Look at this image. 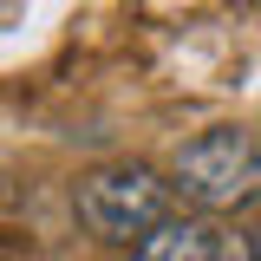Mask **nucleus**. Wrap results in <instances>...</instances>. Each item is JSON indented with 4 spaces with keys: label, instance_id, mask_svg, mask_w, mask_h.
<instances>
[{
    "label": "nucleus",
    "instance_id": "1",
    "mask_svg": "<svg viewBox=\"0 0 261 261\" xmlns=\"http://www.w3.org/2000/svg\"><path fill=\"white\" fill-rule=\"evenodd\" d=\"M170 176L150 163H98L72 183V216L105 248H137L157 222H170Z\"/></svg>",
    "mask_w": 261,
    "mask_h": 261
},
{
    "label": "nucleus",
    "instance_id": "2",
    "mask_svg": "<svg viewBox=\"0 0 261 261\" xmlns=\"http://www.w3.org/2000/svg\"><path fill=\"white\" fill-rule=\"evenodd\" d=\"M170 190L202 216H242L248 202H261V137L235 124L190 137L170 157Z\"/></svg>",
    "mask_w": 261,
    "mask_h": 261
},
{
    "label": "nucleus",
    "instance_id": "3",
    "mask_svg": "<svg viewBox=\"0 0 261 261\" xmlns=\"http://www.w3.org/2000/svg\"><path fill=\"white\" fill-rule=\"evenodd\" d=\"M130 261H222V235L196 216H170L130 248Z\"/></svg>",
    "mask_w": 261,
    "mask_h": 261
},
{
    "label": "nucleus",
    "instance_id": "4",
    "mask_svg": "<svg viewBox=\"0 0 261 261\" xmlns=\"http://www.w3.org/2000/svg\"><path fill=\"white\" fill-rule=\"evenodd\" d=\"M248 255H255V261H261V222H255V235H248Z\"/></svg>",
    "mask_w": 261,
    "mask_h": 261
},
{
    "label": "nucleus",
    "instance_id": "5",
    "mask_svg": "<svg viewBox=\"0 0 261 261\" xmlns=\"http://www.w3.org/2000/svg\"><path fill=\"white\" fill-rule=\"evenodd\" d=\"M0 261H7V248H0Z\"/></svg>",
    "mask_w": 261,
    "mask_h": 261
}]
</instances>
